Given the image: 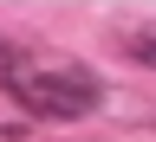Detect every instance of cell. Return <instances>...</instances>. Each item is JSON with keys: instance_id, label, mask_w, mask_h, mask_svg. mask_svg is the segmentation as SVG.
I'll return each instance as SVG.
<instances>
[{"instance_id": "cell-1", "label": "cell", "mask_w": 156, "mask_h": 142, "mask_svg": "<svg viewBox=\"0 0 156 142\" xmlns=\"http://www.w3.org/2000/svg\"><path fill=\"white\" fill-rule=\"evenodd\" d=\"M0 65H7V91H13L33 116L72 123V116H91L98 104H104V84H98L91 65H72V58H46V65H33L13 39H7V52H0Z\"/></svg>"}, {"instance_id": "cell-2", "label": "cell", "mask_w": 156, "mask_h": 142, "mask_svg": "<svg viewBox=\"0 0 156 142\" xmlns=\"http://www.w3.org/2000/svg\"><path fill=\"white\" fill-rule=\"evenodd\" d=\"M117 52L130 65H156V26H117Z\"/></svg>"}]
</instances>
